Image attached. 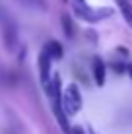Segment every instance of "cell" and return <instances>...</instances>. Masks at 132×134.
Instances as JSON below:
<instances>
[{
  "mask_svg": "<svg viewBox=\"0 0 132 134\" xmlns=\"http://www.w3.org/2000/svg\"><path fill=\"white\" fill-rule=\"evenodd\" d=\"M117 6H119L124 21L130 25V29H132V2L130 0H117Z\"/></svg>",
  "mask_w": 132,
  "mask_h": 134,
  "instance_id": "52a82bcc",
  "label": "cell"
},
{
  "mask_svg": "<svg viewBox=\"0 0 132 134\" xmlns=\"http://www.w3.org/2000/svg\"><path fill=\"white\" fill-rule=\"evenodd\" d=\"M62 2H68V0H62Z\"/></svg>",
  "mask_w": 132,
  "mask_h": 134,
  "instance_id": "5bb4252c",
  "label": "cell"
},
{
  "mask_svg": "<svg viewBox=\"0 0 132 134\" xmlns=\"http://www.w3.org/2000/svg\"><path fill=\"white\" fill-rule=\"evenodd\" d=\"M91 74H93V82H95V84H97L99 87L105 86L107 66H105V62H103L99 57H95V58H93V62H91Z\"/></svg>",
  "mask_w": 132,
  "mask_h": 134,
  "instance_id": "5b68a950",
  "label": "cell"
},
{
  "mask_svg": "<svg viewBox=\"0 0 132 134\" xmlns=\"http://www.w3.org/2000/svg\"><path fill=\"white\" fill-rule=\"evenodd\" d=\"M60 24H62V29H64V35L68 37V39H74V37H76V25H74V20H72L68 14H62Z\"/></svg>",
  "mask_w": 132,
  "mask_h": 134,
  "instance_id": "ba28073f",
  "label": "cell"
},
{
  "mask_svg": "<svg viewBox=\"0 0 132 134\" xmlns=\"http://www.w3.org/2000/svg\"><path fill=\"white\" fill-rule=\"evenodd\" d=\"M62 109L68 117H74V115L80 113L82 109V93L80 87L76 84H68L64 90H62Z\"/></svg>",
  "mask_w": 132,
  "mask_h": 134,
  "instance_id": "7a4b0ae2",
  "label": "cell"
},
{
  "mask_svg": "<svg viewBox=\"0 0 132 134\" xmlns=\"http://www.w3.org/2000/svg\"><path fill=\"white\" fill-rule=\"evenodd\" d=\"M72 10H74V16L80 18V20L88 21V24H97V21H103L107 20V18H111L115 10L113 8H93L89 6V4H85V6H72Z\"/></svg>",
  "mask_w": 132,
  "mask_h": 134,
  "instance_id": "6da1fadb",
  "label": "cell"
},
{
  "mask_svg": "<svg viewBox=\"0 0 132 134\" xmlns=\"http://www.w3.org/2000/svg\"><path fill=\"white\" fill-rule=\"evenodd\" d=\"M21 2H25L27 6H31L33 10H47V4H45L43 0H21Z\"/></svg>",
  "mask_w": 132,
  "mask_h": 134,
  "instance_id": "9c48e42d",
  "label": "cell"
},
{
  "mask_svg": "<svg viewBox=\"0 0 132 134\" xmlns=\"http://www.w3.org/2000/svg\"><path fill=\"white\" fill-rule=\"evenodd\" d=\"M51 64L53 58L49 57V53L45 49H41L39 58H37V66H39V82L43 84V87H47L53 80V74H51Z\"/></svg>",
  "mask_w": 132,
  "mask_h": 134,
  "instance_id": "277c9868",
  "label": "cell"
},
{
  "mask_svg": "<svg viewBox=\"0 0 132 134\" xmlns=\"http://www.w3.org/2000/svg\"><path fill=\"white\" fill-rule=\"evenodd\" d=\"M43 49L49 53V57H51L53 60H60L62 54H64V51H62V45L58 43V41H47V43L43 45Z\"/></svg>",
  "mask_w": 132,
  "mask_h": 134,
  "instance_id": "8992f818",
  "label": "cell"
},
{
  "mask_svg": "<svg viewBox=\"0 0 132 134\" xmlns=\"http://www.w3.org/2000/svg\"><path fill=\"white\" fill-rule=\"evenodd\" d=\"M72 134H85V132H84L82 126H74V128H72Z\"/></svg>",
  "mask_w": 132,
  "mask_h": 134,
  "instance_id": "8fae6325",
  "label": "cell"
},
{
  "mask_svg": "<svg viewBox=\"0 0 132 134\" xmlns=\"http://www.w3.org/2000/svg\"><path fill=\"white\" fill-rule=\"evenodd\" d=\"M85 0H72V6H85Z\"/></svg>",
  "mask_w": 132,
  "mask_h": 134,
  "instance_id": "30bf717a",
  "label": "cell"
},
{
  "mask_svg": "<svg viewBox=\"0 0 132 134\" xmlns=\"http://www.w3.org/2000/svg\"><path fill=\"white\" fill-rule=\"evenodd\" d=\"M126 74H128V78L132 80V64H128V66H126Z\"/></svg>",
  "mask_w": 132,
  "mask_h": 134,
  "instance_id": "7c38bea8",
  "label": "cell"
},
{
  "mask_svg": "<svg viewBox=\"0 0 132 134\" xmlns=\"http://www.w3.org/2000/svg\"><path fill=\"white\" fill-rule=\"evenodd\" d=\"M88 132H89V134H97V132H95V130H93L91 126H88Z\"/></svg>",
  "mask_w": 132,
  "mask_h": 134,
  "instance_id": "4fadbf2b",
  "label": "cell"
},
{
  "mask_svg": "<svg viewBox=\"0 0 132 134\" xmlns=\"http://www.w3.org/2000/svg\"><path fill=\"white\" fill-rule=\"evenodd\" d=\"M2 43H4V49L14 53L18 47V27L14 24L12 18L4 16L2 18Z\"/></svg>",
  "mask_w": 132,
  "mask_h": 134,
  "instance_id": "3957f363",
  "label": "cell"
}]
</instances>
